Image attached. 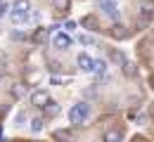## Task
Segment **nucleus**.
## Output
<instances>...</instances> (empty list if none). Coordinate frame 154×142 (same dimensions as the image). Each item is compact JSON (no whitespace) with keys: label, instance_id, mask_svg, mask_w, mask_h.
<instances>
[{"label":"nucleus","instance_id":"obj_4","mask_svg":"<svg viewBox=\"0 0 154 142\" xmlns=\"http://www.w3.org/2000/svg\"><path fill=\"white\" fill-rule=\"evenodd\" d=\"M48 102H50V95H48L45 90H36V92L31 95V104H36V107H40V109H43Z\"/></svg>","mask_w":154,"mask_h":142},{"label":"nucleus","instance_id":"obj_24","mask_svg":"<svg viewBox=\"0 0 154 142\" xmlns=\"http://www.w3.org/2000/svg\"><path fill=\"white\" fill-rule=\"evenodd\" d=\"M5 64H7V55H5V52H0V66H5Z\"/></svg>","mask_w":154,"mask_h":142},{"label":"nucleus","instance_id":"obj_23","mask_svg":"<svg viewBox=\"0 0 154 142\" xmlns=\"http://www.w3.org/2000/svg\"><path fill=\"white\" fill-rule=\"evenodd\" d=\"M64 29H66V31H74V29H76V21H66Z\"/></svg>","mask_w":154,"mask_h":142},{"label":"nucleus","instance_id":"obj_22","mask_svg":"<svg viewBox=\"0 0 154 142\" xmlns=\"http://www.w3.org/2000/svg\"><path fill=\"white\" fill-rule=\"evenodd\" d=\"M12 38H14V41H24V33H21V31H12Z\"/></svg>","mask_w":154,"mask_h":142},{"label":"nucleus","instance_id":"obj_20","mask_svg":"<svg viewBox=\"0 0 154 142\" xmlns=\"http://www.w3.org/2000/svg\"><path fill=\"white\" fill-rule=\"evenodd\" d=\"M121 29H123V26H119V24L114 26V36L116 38H126V31H121Z\"/></svg>","mask_w":154,"mask_h":142},{"label":"nucleus","instance_id":"obj_5","mask_svg":"<svg viewBox=\"0 0 154 142\" xmlns=\"http://www.w3.org/2000/svg\"><path fill=\"white\" fill-rule=\"evenodd\" d=\"M78 69L85 71V74H93V57H88L85 52L78 55Z\"/></svg>","mask_w":154,"mask_h":142},{"label":"nucleus","instance_id":"obj_28","mask_svg":"<svg viewBox=\"0 0 154 142\" xmlns=\"http://www.w3.org/2000/svg\"><path fill=\"white\" fill-rule=\"evenodd\" d=\"M0 137H2V130H0Z\"/></svg>","mask_w":154,"mask_h":142},{"label":"nucleus","instance_id":"obj_16","mask_svg":"<svg viewBox=\"0 0 154 142\" xmlns=\"http://www.w3.org/2000/svg\"><path fill=\"white\" fill-rule=\"evenodd\" d=\"M26 123V111H17L14 114V125H24Z\"/></svg>","mask_w":154,"mask_h":142},{"label":"nucleus","instance_id":"obj_17","mask_svg":"<svg viewBox=\"0 0 154 142\" xmlns=\"http://www.w3.org/2000/svg\"><path fill=\"white\" fill-rule=\"evenodd\" d=\"M123 66H126V74L128 76H135V64L133 62H123Z\"/></svg>","mask_w":154,"mask_h":142},{"label":"nucleus","instance_id":"obj_10","mask_svg":"<svg viewBox=\"0 0 154 142\" xmlns=\"http://www.w3.org/2000/svg\"><path fill=\"white\" fill-rule=\"evenodd\" d=\"M52 7L59 10V12H66V10L71 7V0H52Z\"/></svg>","mask_w":154,"mask_h":142},{"label":"nucleus","instance_id":"obj_7","mask_svg":"<svg viewBox=\"0 0 154 142\" xmlns=\"http://www.w3.org/2000/svg\"><path fill=\"white\" fill-rule=\"evenodd\" d=\"M12 10H17L21 14H29V10H31V0H17L14 5H12Z\"/></svg>","mask_w":154,"mask_h":142},{"label":"nucleus","instance_id":"obj_1","mask_svg":"<svg viewBox=\"0 0 154 142\" xmlns=\"http://www.w3.org/2000/svg\"><path fill=\"white\" fill-rule=\"evenodd\" d=\"M88 114H90V104L88 102H78V104H74L69 109V121L74 123V125H81V123L88 119Z\"/></svg>","mask_w":154,"mask_h":142},{"label":"nucleus","instance_id":"obj_8","mask_svg":"<svg viewBox=\"0 0 154 142\" xmlns=\"http://www.w3.org/2000/svg\"><path fill=\"white\" fill-rule=\"evenodd\" d=\"M43 109H45V116H57L59 111H62V109H59V104H57V102H48V104H45Z\"/></svg>","mask_w":154,"mask_h":142},{"label":"nucleus","instance_id":"obj_18","mask_svg":"<svg viewBox=\"0 0 154 142\" xmlns=\"http://www.w3.org/2000/svg\"><path fill=\"white\" fill-rule=\"evenodd\" d=\"M55 137H59V140H69V137H71V133H69V130H57V133H55Z\"/></svg>","mask_w":154,"mask_h":142},{"label":"nucleus","instance_id":"obj_29","mask_svg":"<svg viewBox=\"0 0 154 142\" xmlns=\"http://www.w3.org/2000/svg\"><path fill=\"white\" fill-rule=\"evenodd\" d=\"M0 81H2V74H0Z\"/></svg>","mask_w":154,"mask_h":142},{"label":"nucleus","instance_id":"obj_26","mask_svg":"<svg viewBox=\"0 0 154 142\" xmlns=\"http://www.w3.org/2000/svg\"><path fill=\"white\" fill-rule=\"evenodd\" d=\"M59 66H62L59 62H52V64H50V69H52V71H59Z\"/></svg>","mask_w":154,"mask_h":142},{"label":"nucleus","instance_id":"obj_6","mask_svg":"<svg viewBox=\"0 0 154 142\" xmlns=\"http://www.w3.org/2000/svg\"><path fill=\"white\" fill-rule=\"evenodd\" d=\"M93 74H95V76H104V74H107V62L104 59H93Z\"/></svg>","mask_w":154,"mask_h":142},{"label":"nucleus","instance_id":"obj_3","mask_svg":"<svg viewBox=\"0 0 154 142\" xmlns=\"http://www.w3.org/2000/svg\"><path fill=\"white\" fill-rule=\"evenodd\" d=\"M52 43H55V47H57V50H66V47L71 45V38H69L66 33H62V31H55Z\"/></svg>","mask_w":154,"mask_h":142},{"label":"nucleus","instance_id":"obj_11","mask_svg":"<svg viewBox=\"0 0 154 142\" xmlns=\"http://www.w3.org/2000/svg\"><path fill=\"white\" fill-rule=\"evenodd\" d=\"M43 123H45V121H43L40 116H38V119H31V125H29V128H31V133H33V135L43 130Z\"/></svg>","mask_w":154,"mask_h":142},{"label":"nucleus","instance_id":"obj_14","mask_svg":"<svg viewBox=\"0 0 154 142\" xmlns=\"http://www.w3.org/2000/svg\"><path fill=\"white\" fill-rule=\"evenodd\" d=\"M10 92H12V97H17V100H19V97H24L26 88H24V85H12V90H10Z\"/></svg>","mask_w":154,"mask_h":142},{"label":"nucleus","instance_id":"obj_27","mask_svg":"<svg viewBox=\"0 0 154 142\" xmlns=\"http://www.w3.org/2000/svg\"><path fill=\"white\" fill-rule=\"evenodd\" d=\"M152 88H154V78H152Z\"/></svg>","mask_w":154,"mask_h":142},{"label":"nucleus","instance_id":"obj_25","mask_svg":"<svg viewBox=\"0 0 154 142\" xmlns=\"http://www.w3.org/2000/svg\"><path fill=\"white\" fill-rule=\"evenodd\" d=\"M29 83H38V74H29Z\"/></svg>","mask_w":154,"mask_h":142},{"label":"nucleus","instance_id":"obj_9","mask_svg":"<svg viewBox=\"0 0 154 142\" xmlns=\"http://www.w3.org/2000/svg\"><path fill=\"white\" fill-rule=\"evenodd\" d=\"M48 33H50V29H38L36 33H33V43H45V38H48Z\"/></svg>","mask_w":154,"mask_h":142},{"label":"nucleus","instance_id":"obj_21","mask_svg":"<svg viewBox=\"0 0 154 142\" xmlns=\"http://www.w3.org/2000/svg\"><path fill=\"white\" fill-rule=\"evenodd\" d=\"M10 10V2H5V0H0V17H5V12Z\"/></svg>","mask_w":154,"mask_h":142},{"label":"nucleus","instance_id":"obj_15","mask_svg":"<svg viewBox=\"0 0 154 142\" xmlns=\"http://www.w3.org/2000/svg\"><path fill=\"white\" fill-rule=\"evenodd\" d=\"M26 21H36V24H38V21H40V12H38V10H29Z\"/></svg>","mask_w":154,"mask_h":142},{"label":"nucleus","instance_id":"obj_2","mask_svg":"<svg viewBox=\"0 0 154 142\" xmlns=\"http://www.w3.org/2000/svg\"><path fill=\"white\" fill-rule=\"evenodd\" d=\"M97 7L109 17V19H119V0H97Z\"/></svg>","mask_w":154,"mask_h":142},{"label":"nucleus","instance_id":"obj_12","mask_svg":"<svg viewBox=\"0 0 154 142\" xmlns=\"http://www.w3.org/2000/svg\"><path fill=\"white\" fill-rule=\"evenodd\" d=\"M10 19L14 21V24H24V21H26V14H21L17 10H10Z\"/></svg>","mask_w":154,"mask_h":142},{"label":"nucleus","instance_id":"obj_19","mask_svg":"<svg viewBox=\"0 0 154 142\" xmlns=\"http://www.w3.org/2000/svg\"><path fill=\"white\" fill-rule=\"evenodd\" d=\"M78 41L83 43V45H93V43H95V38H93V36H78Z\"/></svg>","mask_w":154,"mask_h":142},{"label":"nucleus","instance_id":"obj_13","mask_svg":"<svg viewBox=\"0 0 154 142\" xmlns=\"http://www.w3.org/2000/svg\"><path fill=\"white\" fill-rule=\"evenodd\" d=\"M121 137H123V135H121L119 130H109V133L104 135V140H107V142H119Z\"/></svg>","mask_w":154,"mask_h":142}]
</instances>
